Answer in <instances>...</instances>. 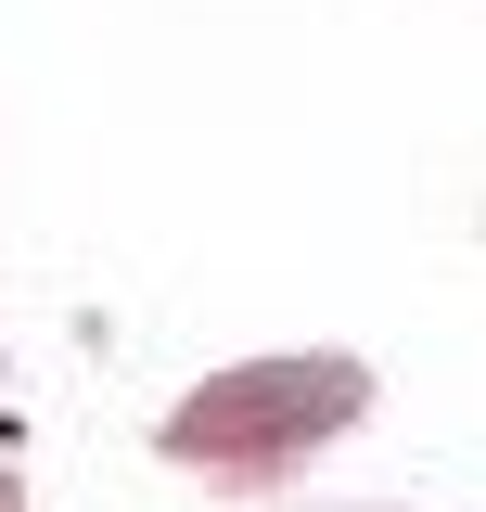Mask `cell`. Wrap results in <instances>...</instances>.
I'll use <instances>...</instances> for the list:
<instances>
[{
  "instance_id": "obj_1",
  "label": "cell",
  "mask_w": 486,
  "mask_h": 512,
  "mask_svg": "<svg viewBox=\"0 0 486 512\" xmlns=\"http://www.w3.org/2000/svg\"><path fill=\"white\" fill-rule=\"evenodd\" d=\"M359 410H371V372H359V359H333V346H307V359L205 372L180 410L154 423V448H167L180 474H218V487H269V474H295L307 448H333Z\"/></svg>"
},
{
  "instance_id": "obj_2",
  "label": "cell",
  "mask_w": 486,
  "mask_h": 512,
  "mask_svg": "<svg viewBox=\"0 0 486 512\" xmlns=\"http://www.w3.org/2000/svg\"><path fill=\"white\" fill-rule=\"evenodd\" d=\"M0 512H26V500H13V474H0Z\"/></svg>"
}]
</instances>
